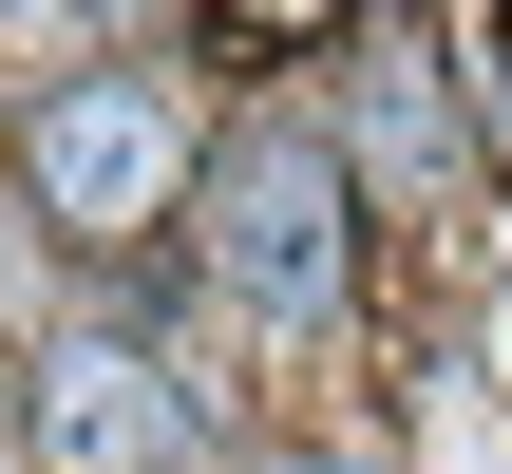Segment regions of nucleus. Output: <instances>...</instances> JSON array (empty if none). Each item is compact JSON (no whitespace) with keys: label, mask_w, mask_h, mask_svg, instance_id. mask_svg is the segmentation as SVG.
Instances as JSON below:
<instances>
[{"label":"nucleus","mask_w":512,"mask_h":474,"mask_svg":"<svg viewBox=\"0 0 512 474\" xmlns=\"http://www.w3.org/2000/svg\"><path fill=\"white\" fill-rule=\"evenodd\" d=\"M209 285L247 304V323H323L342 304V152L323 133H228L209 152Z\"/></svg>","instance_id":"obj_1"},{"label":"nucleus","mask_w":512,"mask_h":474,"mask_svg":"<svg viewBox=\"0 0 512 474\" xmlns=\"http://www.w3.org/2000/svg\"><path fill=\"white\" fill-rule=\"evenodd\" d=\"M171 190H190V133H171L152 76H76V95L38 114V209H57V228H152Z\"/></svg>","instance_id":"obj_2"},{"label":"nucleus","mask_w":512,"mask_h":474,"mask_svg":"<svg viewBox=\"0 0 512 474\" xmlns=\"http://www.w3.org/2000/svg\"><path fill=\"white\" fill-rule=\"evenodd\" d=\"M171 437H190V418H171V380H152L133 342H57V361H38V456L57 474H171Z\"/></svg>","instance_id":"obj_3"},{"label":"nucleus","mask_w":512,"mask_h":474,"mask_svg":"<svg viewBox=\"0 0 512 474\" xmlns=\"http://www.w3.org/2000/svg\"><path fill=\"white\" fill-rule=\"evenodd\" d=\"M285 474H361V456H285Z\"/></svg>","instance_id":"obj_4"}]
</instances>
